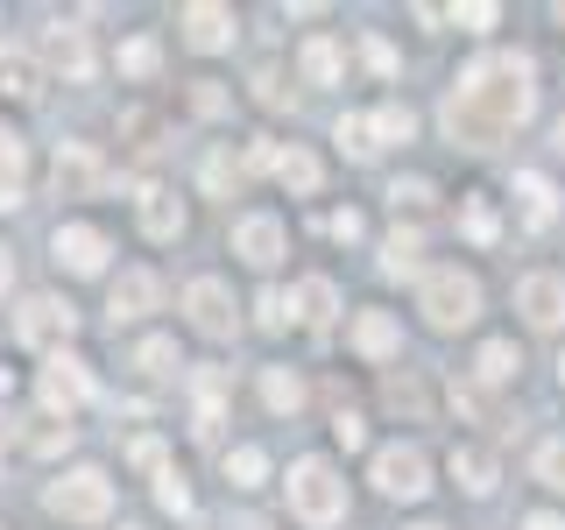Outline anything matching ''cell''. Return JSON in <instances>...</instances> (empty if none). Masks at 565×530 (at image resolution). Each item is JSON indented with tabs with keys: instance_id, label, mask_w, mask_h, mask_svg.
<instances>
[{
	"instance_id": "43",
	"label": "cell",
	"mask_w": 565,
	"mask_h": 530,
	"mask_svg": "<svg viewBox=\"0 0 565 530\" xmlns=\"http://www.w3.org/2000/svg\"><path fill=\"white\" fill-rule=\"evenodd\" d=\"M191 106H199V114H220V106H226V93H220L212 78H199V93H191Z\"/></svg>"
},
{
	"instance_id": "53",
	"label": "cell",
	"mask_w": 565,
	"mask_h": 530,
	"mask_svg": "<svg viewBox=\"0 0 565 530\" xmlns=\"http://www.w3.org/2000/svg\"><path fill=\"white\" fill-rule=\"evenodd\" d=\"M417 530H438V523H417Z\"/></svg>"
},
{
	"instance_id": "26",
	"label": "cell",
	"mask_w": 565,
	"mask_h": 530,
	"mask_svg": "<svg viewBox=\"0 0 565 530\" xmlns=\"http://www.w3.org/2000/svg\"><path fill=\"white\" fill-rule=\"evenodd\" d=\"M516 368H523V353H516V347H509V340H488V347H481V361H473V375H481V382H509Z\"/></svg>"
},
{
	"instance_id": "35",
	"label": "cell",
	"mask_w": 565,
	"mask_h": 530,
	"mask_svg": "<svg viewBox=\"0 0 565 530\" xmlns=\"http://www.w3.org/2000/svg\"><path fill=\"white\" fill-rule=\"evenodd\" d=\"M156 57H163V50H156L149 35H135V43L120 50V71H128V78H149V71H156Z\"/></svg>"
},
{
	"instance_id": "41",
	"label": "cell",
	"mask_w": 565,
	"mask_h": 530,
	"mask_svg": "<svg viewBox=\"0 0 565 530\" xmlns=\"http://www.w3.org/2000/svg\"><path fill=\"white\" fill-rule=\"evenodd\" d=\"M332 432H340V446L353 453V446H361V438H367V424L353 417V411H340V417H332Z\"/></svg>"
},
{
	"instance_id": "7",
	"label": "cell",
	"mask_w": 565,
	"mask_h": 530,
	"mask_svg": "<svg viewBox=\"0 0 565 530\" xmlns=\"http://www.w3.org/2000/svg\"><path fill=\"white\" fill-rule=\"evenodd\" d=\"M375 488L396 495V502H417V495L431 488V459H424L417 446H382L375 453Z\"/></svg>"
},
{
	"instance_id": "47",
	"label": "cell",
	"mask_w": 565,
	"mask_h": 530,
	"mask_svg": "<svg viewBox=\"0 0 565 530\" xmlns=\"http://www.w3.org/2000/svg\"><path fill=\"white\" fill-rule=\"evenodd\" d=\"M523 530H565L558 517H523Z\"/></svg>"
},
{
	"instance_id": "6",
	"label": "cell",
	"mask_w": 565,
	"mask_h": 530,
	"mask_svg": "<svg viewBox=\"0 0 565 530\" xmlns=\"http://www.w3.org/2000/svg\"><path fill=\"white\" fill-rule=\"evenodd\" d=\"M184 311H191V326L205 332V340H234L241 332V311H234V297H226V283L220 276H199L184 290Z\"/></svg>"
},
{
	"instance_id": "3",
	"label": "cell",
	"mask_w": 565,
	"mask_h": 530,
	"mask_svg": "<svg viewBox=\"0 0 565 530\" xmlns=\"http://www.w3.org/2000/svg\"><path fill=\"white\" fill-rule=\"evenodd\" d=\"M417 305H424V318H431L438 332H459V326H473V311H481V283L467 269H431Z\"/></svg>"
},
{
	"instance_id": "44",
	"label": "cell",
	"mask_w": 565,
	"mask_h": 530,
	"mask_svg": "<svg viewBox=\"0 0 565 530\" xmlns=\"http://www.w3.org/2000/svg\"><path fill=\"white\" fill-rule=\"evenodd\" d=\"M367 64H375V71H382V78H388V71H396V50H388V43H382V35H367Z\"/></svg>"
},
{
	"instance_id": "34",
	"label": "cell",
	"mask_w": 565,
	"mask_h": 530,
	"mask_svg": "<svg viewBox=\"0 0 565 530\" xmlns=\"http://www.w3.org/2000/svg\"><path fill=\"white\" fill-rule=\"evenodd\" d=\"M411 135H417L411 106H382V114H375V141H411Z\"/></svg>"
},
{
	"instance_id": "38",
	"label": "cell",
	"mask_w": 565,
	"mask_h": 530,
	"mask_svg": "<svg viewBox=\"0 0 565 530\" xmlns=\"http://www.w3.org/2000/svg\"><path fill=\"white\" fill-rule=\"evenodd\" d=\"M494 14H502V8H488V0H473V8H452V22L481 35V29H494Z\"/></svg>"
},
{
	"instance_id": "5",
	"label": "cell",
	"mask_w": 565,
	"mask_h": 530,
	"mask_svg": "<svg viewBox=\"0 0 565 530\" xmlns=\"http://www.w3.org/2000/svg\"><path fill=\"white\" fill-rule=\"evenodd\" d=\"M71 326H78V311H71L64 297H50V290L22 297V311H14V340L22 347H57V340H71Z\"/></svg>"
},
{
	"instance_id": "49",
	"label": "cell",
	"mask_w": 565,
	"mask_h": 530,
	"mask_svg": "<svg viewBox=\"0 0 565 530\" xmlns=\"http://www.w3.org/2000/svg\"><path fill=\"white\" fill-rule=\"evenodd\" d=\"M8 396H14V382H8V375H0V403H8Z\"/></svg>"
},
{
	"instance_id": "51",
	"label": "cell",
	"mask_w": 565,
	"mask_h": 530,
	"mask_svg": "<svg viewBox=\"0 0 565 530\" xmlns=\"http://www.w3.org/2000/svg\"><path fill=\"white\" fill-rule=\"evenodd\" d=\"M558 375H565V353H558Z\"/></svg>"
},
{
	"instance_id": "40",
	"label": "cell",
	"mask_w": 565,
	"mask_h": 530,
	"mask_svg": "<svg viewBox=\"0 0 565 530\" xmlns=\"http://www.w3.org/2000/svg\"><path fill=\"white\" fill-rule=\"evenodd\" d=\"M255 311H262V326H290V297H282V290H269Z\"/></svg>"
},
{
	"instance_id": "19",
	"label": "cell",
	"mask_w": 565,
	"mask_h": 530,
	"mask_svg": "<svg viewBox=\"0 0 565 530\" xmlns=\"http://www.w3.org/2000/svg\"><path fill=\"white\" fill-rule=\"evenodd\" d=\"M22 177H29V149L14 128H0V212L22 205Z\"/></svg>"
},
{
	"instance_id": "22",
	"label": "cell",
	"mask_w": 565,
	"mask_h": 530,
	"mask_svg": "<svg viewBox=\"0 0 565 530\" xmlns=\"http://www.w3.org/2000/svg\"><path fill=\"white\" fill-rule=\"evenodd\" d=\"M269 170H276V184H290V191H318V156H305L297 141L269 156Z\"/></svg>"
},
{
	"instance_id": "17",
	"label": "cell",
	"mask_w": 565,
	"mask_h": 530,
	"mask_svg": "<svg viewBox=\"0 0 565 530\" xmlns=\"http://www.w3.org/2000/svg\"><path fill=\"white\" fill-rule=\"evenodd\" d=\"M353 347H361L367 361H388V353L403 347V326L388 311H361V318H353Z\"/></svg>"
},
{
	"instance_id": "12",
	"label": "cell",
	"mask_w": 565,
	"mask_h": 530,
	"mask_svg": "<svg viewBox=\"0 0 565 530\" xmlns=\"http://www.w3.org/2000/svg\"><path fill=\"white\" fill-rule=\"evenodd\" d=\"M43 57L57 64L71 85L93 78V43H85V29H64V22H57V29H43Z\"/></svg>"
},
{
	"instance_id": "32",
	"label": "cell",
	"mask_w": 565,
	"mask_h": 530,
	"mask_svg": "<svg viewBox=\"0 0 565 530\" xmlns=\"http://www.w3.org/2000/svg\"><path fill=\"white\" fill-rule=\"evenodd\" d=\"M459 226H467V241H494V234H502V226H494V205L488 199H467V205H459Z\"/></svg>"
},
{
	"instance_id": "48",
	"label": "cell",
	"mask_w": 565,
	"mask_h": 530,
	"mask_svg": "<svg viewBox=\"0 0 565 530\" xmlns=\"http://www.w3.org/2000/svg\"><path fill=\"white\" fill-rule=\"evenodd\" d=\"M8 276H14V255H8V247H0V290H8Z\"/></svg>"
},
{
	"instance_id": "20",
	"label": "cell",
	"mask_w": 565,
	"mask_h": 530,
	"mask_svg": "<svg viewBox=\"0 0 565 530\" xmlns=\"http://www.w3.org/2000/svg\"><path fill=\"white\" fill-rule=\"evenodd\" d=\"M452 474L467 495H488L494 488V453L488 446H452Z\"/></svg>"
},
{
	"instance_id": "24",
	"label": "cell",
	"mask_w": 565,
	"mask_h": 530,
	"mask_svg": "<svg viewBox=\"0 0 565 530\" xmlns=\"http://www.w3.org/2000/svg\"><path fill=\"white\" fill-rule=\"evenodd\" d=\"M417 247H424V241L396 226V234H388V247H382V276H396V283H403V276H417V269H424V262H417Z\"/></svg>"
},
{
	"instance_id": "21",
	"label": "cell",
	"mask_w": 565,
	"mask_h": 530,
	"mask_svg": "<svg viewBox=\"0 0 565 530\" xmlns=\"http://www.w3.org/2000/svg\"><path fill=\"white\" fill-rule=\"evenodd\" d=\"M516 199H523V220H530V226H552V220H558V191L544 184L537 170L516 177Z\"/></svg>"
},
{
	"instance_id": "15",
	"label": "cell",
	"mask_w": 565,
	"mask_h": 530,
	"mask_svg": "<svg viewBox=\"0 0 565 530\" xmlns=\"http://www.w3.org/2000/svg\"><path fill=\"white\" fill-rule=\"evenodd\" d=\"M141 234H149V241H177V234H184V205H177V191L141 184Z\"/></svg>"
},
{
	"instance_id": "1",
	"label": "cell",
	"mask_w": 565,
	"mask_h": 530,
	"mask_svg": "<svg viewBox=\"0 0 565 530\" xmlns=\"http://www.w3.org/2000/svg\"><path fill=\"white\" fill-rule=\"evenodd\" d=\"M537 106V85H530V57H481L473 71H459V85L446 93L438 120L459 149H494L502 135H516Z\"/></svg>"
},
{
	"instance_id": "23",
	"label": "cell",
	"mask_w": 565,
	"mask_h": 530,
	"mask_svg": "<svg viewBox=\"0 0 565 530\" xmlns=\"http://www.w3.org/2000/svg\"><path fill=\"white\" fill-rule=\"evenodd\" d=\"M0 93H8V99H35V93H43L29 50H0Z\"/></svg>"
},
{
	"instance_id": "13",
	"label": "cell",
	"mask_w": 565,
	"mask_h": 530,
	"mask_svg": "<svg viewBox=\"0 0 565 530\" xmlns=\"http://www.w3.org/2000/svg\"><path fill=\"white\" fill-rule=\"evenodd\" d=\"M57 262L71 276H99L106 269V234L99 226H57Z\"/></svg>"
},
{
	"instance_id": "36",
	"label": "cell",
	"mask_w": 565,
	"mask_h": 530,
	"mask_svg": "<svg viewBox=\"0 0 565 530\" xmlns=\"http://www.w3.org/2000/svg\"><path fill=\"white\" fill-rule=\"evenodd\" d=\"M537 481L565 488V438H558V446H537Z\"/></svg>"
},
{
	"instance_id": "8",
	"label": "cell",
	"mask_w": 565,
	"mask_h": 530,
	"mask_svg": "<svg viewBox=\"0 0 565 530\" xmlns=\"http://www.w3.org/2000/svg\"><path fill=\"white\" fill-rule=\"evenodd\" d=\"M50 177H57V199H93V191L106 184V163L85 141H57V163H50Z\"/></svg>"
},
{
	"instance_id": "45",
	"label": "cell",
	"mask_w": 565,
	"mask_h": 530,
	"mask_svg": "<svg viewBox=\"0 0 565 530\" xmlns=\"http://www.w3.org/2000/svg\"><path fill=\"white\" fill-rule=\"evenodd\" d=\"M388 199H396V212H403V205H424V199H431V184H417V177H411V184H396Z\"/></svg>"
},
{
	"instance_id": "30",
	"label": "cell",
	"mask_w": 565,
	"mask_h": 530,
	"mask_svg": "<svg viewBox=\"0 0 565 530\" xmlns=\"http://www.w3.org/2000/svg\"><path fill=\"white\" fill-rule=\"evenodd\" d=\"M262 474H269V453H262V446H241V453H226V481H234V488H255Z\"/></svg>"
},
{
	"instance_id": "11",
	"label": "cell",
	"mask_w": 565,
	"mask_h": 530,
	"mask_svg": "<svg viewBox=\"0 0 565 530\" xmlns=\"http://www.w3.org/2000/svg\"><path fill=\"white\" fill-rule=\"evenodd\" d=\"M85 396H93V375H85V361H71V353H50V368H43V403L71 417Z\"/></svg>"
},
{
	"instance_id": "16",
	"label": "cell",
	"mask_w": 565,
	"mask_h": 530,
	"mask_svg": "<svg viewBox=\"0 0 565 530\" xmlns=\"http://www.w3.org/2000/svg\"><path fill=\"white\" fill-rule=\"evenodd\" d=\"M184 43L191 50H226L234 43V8H184Z\"/></svg>"
},
{
	"instance_id": "50",
	"label": "cell",
	"mask_w": 565,
	"mask_h": 530,
	"mask_svg": "<svg viewBox=\"0 0 565 530\" xmlns=\"http://www.w3.org/2000/svg\"><path fill=\"white\" fill-rule=\"evenodd\" d=\"M558 149H565V120H558Z\"/></svg>"
},
{
	"instance_id": "39",
	"label": "cell",
	"mask_w": 565,
	"mask_h": 530,
	"mask_svg": "<svg viewBox=\"0 0 565 530\" xmlns=\"http://www.w3.org/2000/svg\"><path fill=\"white\" fill-rule=\"evenodd\" d=\"M29 446H35V453H57V446H71V424H57V417H50V424H43V432H35V438H29Z\"/></svg>"
},
{
	"instance_id": "42",
	"label": "cell",
	"mask_w": 565,
	"mask_h": 530,
	"mask_svg": "<svg viewBox=\"0 0 565 530\" xmlns=\"http://www.w3.org/2000/svg\"><path fill=\"white\" fill-rule=\"evenodd\" d=\"M128 459H135V467H163V438H135Z\"/></svg>"
},
{
	"instance_id": "4",
	"label": "cell",
	"mask_w": 565,
	"mask_h": 530,
	"mask_svg": "<svg viewBox=\"0 0 565 530\" xmlns=\"http://www.w3.org/2000/svg\"><path fill=\"white\" fill-rule=\"evenodd\" d=\"M106 509H114V481L99 467H78L50 488V517H64V523H99Z\"/></svg>"
},
{
	"instance_id": "46",
	"label": "cell",
	"mask_w": 565,
	"mask_h": 530,
	"mask_svg": "<svg viewBox=\"0 0 565 530\" xmlns=\"http://www.w3.org/2000/svg\"><path fill=\"white\" fill-rule=\"evenodd\" d=\"M332 241H361V212H332Z\"/></svg>"
},
{
	"instance_id": "2",
	"label": "cell",
	"mask_w": 565,
	"mask_h": 530,
	"mask_svg": "<svg viewBox=\"0 0 565 530\" xmlns=\"http://www.w3.org/2000/svg\"><path fill=\"white\" fill-rule=\"evenodd\" d=\"M290 509L311 530H332L347 517V481L332 474V459H297V467H290Z\"/></svg>"
},
{
	"instance_id": "28",
	"label": "cell",
	"mask_w": 565,
	"mask_h": 530,
	"mask_svg": "<svg viewBox=\"0 0 565 530\" xmlns=\"http://www.w3.org/2000/svg\"><path fill=\"white\" fill-rule=\"evenodd\" d=\"M305 78H311V85H332V78H340V43L311 35V43H305Z\"/></svg>"
},
{
	"instance_id": "14",
	"label": "cell",
	"mask_w": 565,
	"mask_h": 530,
	"mask_svg": "<svg viewBox=\"0 0 565 530\" xmlns=\"http://www.w3.org/2000/svg\"><path fill=\"white\" fill-rule=\"evenodd\" d=\"M156 290H163V283H156L149 269H120V276H114V297H106L114 326H120V318H141V311H156Z\"/></svg>"
},
{
	"instance_id": "33",
	"label": "cell",
	"mask_w": 565,
	"mask_h": 530,
	"mask_svg": "<svg viewBox=\"0 0 565 530\" xmlns=\"http://www.w3.org/2000/svg\"><path fill=\"white\" fill-rule=\"evenodd\" d=\"M135 368H141V375H177V340H141Z\"/></svg>"
},
{
	"instance_id": "27",
	"label": "cell",
	"mask_w": 565,
	"mask_h": 530,
	"mask_svg": "<svg viewBox=\"0 0 565 530\" xmlns=\"http://www.w3.org/2000/svg\"><path fill=\"white\" fill-rule=\"evenodd\" d=\"M220 396H226V375H220V368H205V375H199V438L220 432Z\"/></svg>"
},
{
	"instance_id": "18",
	"label": "cell",
	"mask_w": 565,
	"mask_h": 530,
	"mask_svg": "<svg viewBox=\"0 0 565 530\" xmlns=\"http://www.w3.org/2000/svg\"><path fill=\"white\" fill-rule=\"evenodd\" d=\"M332 311H340V290H332L326 276H305V283L290 290V318H305V326H326Z\"/></svg>"
},
{
	"instance_id": "25",
	"label": "cell",
	"mask_w": 565,
	"mask_h": 530,
	"mask_svg": "<svg viewBox=\"0 0 565 530\" xmlns=\"http://www.w3.org/2000/svg\"><path fill=\"white\" fill-rule=\"evenodd\" d=\"M241 177H247V163H234V149H212L205 156V191H212V199L241 191Z\"/></svg>"
},
{
	"instance_id": "29",
	"label": "cell",
	"mask_w": 565,
	"mask_h": 530,
	"mask_svg": "<svg viewBox=\"0 0 565 530\" xmlns=\"http://www.w3.org/2000/svg\"><path fill=\"white\" fill-rule=\"evenodd\" d=\"M262 396H269V411H297V403H305V382H297L290 368H269V375H262Z\"/></svg>"
},
{
	"instance_id": "31",
	"label": "cell",
	"mask_w": 565,
	"mask_h": 530,
	"mask_svg": "<svg viewBox=\"0 0 565 530\" xmlns=\"http://www.w3.org/2000/svg\"><path fill=\"white\" fill-rule=\"evenodd\" d=\"M340 149L347 156H375L382 149V141H375V120H367V114H347L340 120Z\"/></svg>"
},
{
	"instance_id": "52",
	"label": "cell",
	"mask_w": 565,
	"mask_h": 530,
	"mask_svg": "<svg viewBox=\"0 0 565 530\" xmlns=\"http://www.w3.org/2000/svg\"><path fill=\"white\" fill-rule=\"evenodd\" d=\"M241 530H262V523H241Z\"/></svg>"
},
{
	"instance_id": "10",
	"label": "cell",
	"mask_w": 565,
	"mask_h": 530,
	"mask_svg": "<svg viewBox=\"0 0 565 530\" xmlns=\"http://www.w3.org/2000/svg\"><path fill=\"white\" fill-rule=\"evenodd\" d=\"M516 311L530 318V326H565V276H552V269H537V276H523L516 283Z\"/></svg>"
},
{
	"instance_id": "37",
	"label": "cell",
	"mask_w": 565,
	"mask_h": 530,
	"mask_svg": "<svg viewBox=\"0 0 565 530\" xmlns=\"http://www.w3.org/2000/svg\"><path fill=\"white\" fill-rule=\"evenodd\" d=\"M156 502H163L170 517H184V509H191V488H184V474H163V481H156Z\"/></svg>"
},
{
	"instance_id": "9",
	"label": "cell",
	"mask_w": 565,
	"mask_h": 530,
	"mask_svg": "<svg viewBox=\"0 0 565 530\" xmlns=\"http://www.w3.org/2000/svg\"><path fill=\"white\" fill-rule=\"evenodd\" d=\"M234 255L255 262V269H276L282 262V220L276 212H247V220H234Z\"/></svg>"
}]
</instances>
